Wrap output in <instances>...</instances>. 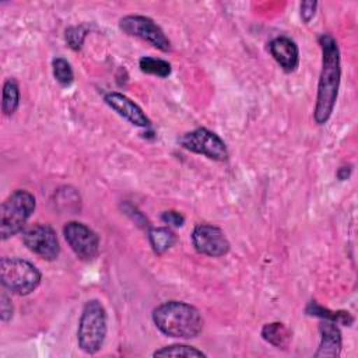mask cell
Returning a JSON list of instances; mask_svg holds the SVG:
<instances>
[{"instance_id":"obj_17","label":"cell","mask_w":358,"mask_h":358,"mask_svg":"<svg viewBox=\"0 0 358 358\" xmlns=\"http://www.w3.org/2000/svg\"><path fill=\"white\" fill-rule=\"evenodd\" d=\"M20 105V90L15 80L8 78L3 85V101L1 109L6 116H11Z\"/></svg>"},{"instance_id":"obj_25","label":"cell","mask_w":358,"mask_h":358,"mask_svg":"<svg viewBox=\"0 0 358 358\" xmlns=\"http://www.w3.org/2000/svg\"><path fill=\"white\" fill-rule=\"evenodd\" d=\"M350 168L348 166H343V168H340L338 169V172H337V176H338V179L340 180H344V179H347L348 178V175H350Z\"/></svg>"},{"instance_id":"obj_18","label":"cell","mask_w":358,"mask_h":358,"mask_svg":"<svg viewBox=\"0 0 358 358\" xmlns=\"http://www.w3.org/2000/svg\"><path fill=\"white\" fill-rule=\"evenodd\" d=\"M138 67L143 73L147 74H154L158 77H168L171 74V64L166 60L158 59V57H151V56H144L138 62Z\"/></svg>"},{"instance_id":"obj_2","label":"cell","mask_w":358,"mask_h":358,"mask_svg":"<svg viewBox=\"0 0 358 358\" xmlns=\"http://www.w3.org/2000/svg\"><path fill=\"white\" fill-rule=\"evenodd\" d=\"M152 322L161 333L176 338L197 337L203 329L200 312L182 301H168L158 305L152 310Z\"/></svg>"},{"instance_id":"obj_11","label":"cell","mask_w":358,"mask_h":358,"mask_svg":"<svg viewBox=\"0 0 358 358\" xmlns=\"http://www.w3.org/2000/svg\"><path fill=\"white\" fill-rule=\"evenodd\" d=\"M105 102L123 119L138 127L150 126V119L145 116L143 109L124 94L110 91L105 95Z\"/></svg>"},{"instance_id":"obj_16","label":"cell","mask_w":358,"mask_h":358,"mask_svg":"<svg viewBox=\"0 0 358 358\" xmlns=\"http://www.w3.org/2000/svg\"><path fill=\"white\" fill-rule=\"evenodd\" d=\"M306 313L310 315V316H317V317H322V319H327V320H333L336 323H340V324H345V326H350L354 319L352 316L345 312V310H329L327 308H323L320 306L316 301H310L306 306Z\"/></svg>"},{"instance_id":"obj_19","label":"cell","mask_w":358,"mask_h":358,"mask_svg":"<svg viewBox=\"0 0 358 358\" xmlns=\"http://www.w3.org/2000/svg\"><path fill=\"white\" fill-rule=\"evenodd\" d=\"M154 357H185V358H192V357H206V354L196 347L186 345V344H171L165 345L152 354Z\"/></svg>"},{"instance_id":"obj_22","label":"cell","mask_w":358,"mask_h":358,"mask_svg":"<svg viewBox=\"0 0 358 358\" xmlns=\"http://www.w3.org/2000/svg\"><path fill=\"white\" fill-rule=\"evenodd\" d=\"M161 220L168 224L169 227H182L185 224V217L175 211V210H168V211H164L161 214Z\"/></svg>"},{"instance_id":"obj_10","label":"cell","mask_w":358,"mask_h":358,"mask_svg":"<svg viewBox=\"0 0 358 358\" xmlns=\"http://www.w3.org/2000/svg\"><path fill=\"white\" fill-rule=\"evenodd\" d=\"M192 243L194 249L210 257H220L228 253L229 242L225 234L214 225L199 224L192 232Z\"/></svg>"},{"instance_id":"obj_8","label":"cell","mask_w":358,"mask_h":358,"mask_svg":"<svg viewBox=\"0 0 358 358\" xmlns=\"http://www.w3.org/2000/svg\"><path fill=\"white\" fill-rule=\"evenodd\" d=\"M66 242L74 255L83 262H91L98 256L99 238L90 227L78 221H70L63 227Z\"/></svg>"},{"instance_id":"obj_14","label":"cell","mask_w":358,"mask_h":358,"mask_svg":"<svg viewBox=\"0 0 358 358\" xmlns=\"http://www.w3.org/2000/svg\"><path fill=\"white\" fill-rule=\"evenodd\" d=\"M262 337L268 344L277 347V348H287L291 343L292 334L289 329L280 322L267 323L262 329Z\"/></svg>"},{"instance_id":"obj_1","label":"cell","mask_w":358,"mask_h":358,"mask_svg":"<svg viewBox=\"0 0 358 358\" xmlns=\"http://www.w3.org/2000/svg\"><path fill=\"white\" fill-rule=\"evenodd\" d=\"M319 45L322 49V70L317 83L313 119L317 124H324L330 119L337 101L341 78V64L340 49L331 35L322 34L319 36Z\"/></svg>"},{"instance_id":"obj_5","label":"cell","mask_w":358,"mask_h":358,"mask_svg":"<svg viewBox=\"0 0 358 358\" xmlns=\"http://www.w3.org/2000/svg\"><path fill=\"white\" fill-rule=\"evenodd\" d=\"M41 271L28 260L20 257H3L0 260V281L11 294L25 296L41 284Z\"/></svg>"},{"instance_id":"obj_20","label":"cell","mask_w":358,"mask_h":358,"mask_svg":"<svg viewBox=\"0 0 358 358\" xmlns=\"http://www.w3.org/2000/svg\"><path fill=\"white\" fill-rule=\"evenodd\" d=\"M52 70H53V77L55 80L63 85V87H69L73 80H74V73L71 69V64L63 59V57H56L52 62Z\"/></svg>"},{"instance_id":"obj_15","label":"cell","mask_w":358,"mask_h":358,"mask_svg":"<svg viewBox=\"0 0 358 358\" xmlns=\"http://www.w3.org/2000/svg\"><path fill=\"white\" fill-rule=\"evenodd\" d=\"M148 239L152 250L161 255L173 246L176 242V235L168 227H154L148 231Z\"/></svg>"},{"instance_id":"obj_3","label":"cell","mask_w":358,"mask_h":358,"mask_svg":"<svg viewBox=\"0 0 358 358\" xmlns=\"http://www.w3.org/2000/svg\"><path fill=\"white\" fill-rule=\"evenodd\" d=\"M108 331V316L98 299L87 301L83 306L77 329V343L85 354H95L103 345Z\"/></svg>"},{"instance_id":"obj_7","label":"cell","mask_w":358,"mask_h":358,"mask_svg":"<svg viewBox=\"0 0 358 358\" xmlns=\"http://www.w3.org/2000/svg\"><path fill=\"white\" fill-rule=\"evenodd\" d=\"M119 28L124 34H127L130 36H136L138 39H143L162 52L171 50V41L166 38L164 31L150 17L126 15V17L120 18Z\"/></svg>"},{"instance_id":"obj_9","label":"cell","mask_w":358,"mask_h":358,"mask_svg":"<svg viewBox=\"0 0 358 358\" xmlns=\"http://www.w3.org/2000/svg\"><path fill=\"white\" fill-rule=\"evenodd\" d=\"M22 242L32 253L45 260H55L60 253V245L55 229L48 224H35L22 232Z\"/></svg>"},{"instance_id":"obj_6","label":"cell","mask_w":358,"mask_h":358,"mask_svg":"<svg viewBox=\"0 0 358 358\" xmlns=\"http://www.w3.org/2000/svg\"><path fill=\"white\" fill-rule=\"evenodd\" d=\"M179 144L183 148L194 154L204 155L213 161H225L228 158V150L224 140L206 127H199L185 133L179 138Z\"/></svg>"},{"instance_id":"obj_13","label":"cell","mask_w":358,"mask_h":358,"mask_svg":"<svg viewBox=\"0 0 358 358\" xmlns=\"http://www.w3.org/2000/svg\"><path fill=\"white\" fill-rule=\"evenodd\" d=\"M319 334H320V344L313 354L315 358L319 357H329L334 358L340 355L341 351V333L337 327V323L333 320L323 319L319 323Z\"/></svg>"},{"instance_id":"obj_12","label":"cell","mask_w":358,"mask_h":358,"mask_svg":"<svg viewBox=\"0 0 358 358\" xmlns=\"http://www.w3.org/2000/svg\"><path fill=\"white\" fill-rule=\"evenodd\" d=\"M268 50L284 71L291 73L296 70L299 64V50L292 39L287 36L274 38L268 43Z\"/></svg>"},{"instance_id":"obj_21","label":"cell","mask_w":358,"mask_h":358,"mask_svg":"<svg viewBox=\"0 0 358 358\" xmlns=\"http://www.w3.org/2000/svg\"><path fill=\"white\" fill-rule=\"evenodd\" d=\"M85 35H87V29H85L84 25L70 27V28L66 29V41H67L69 46L74 50L81 49Z\"/></svg>"},{"instance_id":"obj_24","label":"cell","mask_w":358,"mask_h":358,"mask_svg":"<svg viewBox=\"0 0 358 358\" xmlns=\"http://www.w3.org/2000/svg\"><path fill=\"white\" fill-rule=\"evenodd\" d=\"M317 3L316 1H302L301 3V18L303 22H309L316 11Z\"/></svg>"},{"instance_id":"obj_23","label":"cell","mask_w":358,"mask_h":358,"mask_svg":"<svg viewBox=\"0 0 358 358\" xmlns=\"http://www.w3.org/2000/svg\"><path fill=\"white\" fill-rule=\"evenodd\" d=\"M13 305L10 302V298L3 292L0 295V316L3 322H8L13 317Z\"/></svg>"},{"instance_id":"obj_4","label":"cell","mask_w":358,"mask_h":358,"mask_svg":"<svg viewBox=\"0 0 358 358\" xmlns=\"http://www.w3.org/2000/svg\"><path fill=\"white\" fill-rule=\"evenodd\" d=\"M36 201L34 194L27 190L18 189L13 192L1 204L0 208V238L6 241L18 234L32 213L35 211Z\"/></svg>"}]
</instances>
